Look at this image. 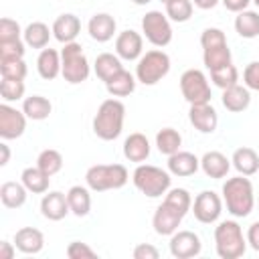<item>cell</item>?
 Here are the masks:
<instances>
[{
    "label": "cell",
    "instance_id": "1",
    "mask_svg": "<svg viewBox=\"0 0 259 259\" xmlns=\"http://www.w3.org/2000/svg\"><path fill=\"white\" fill-rule=\"evenodd\" d=\"M223 192V204L227 206V212L235 219H245L255 208V192L253 184L247 176L239 174L233 178H227V182L221 188Z\"/></svg>",
    "mask_w": 259,
    "mask_h": 259
},
{
    "label": "cell",
    "instance_id": "2",
    "mask_svg": "<svg viewBox=\"0 0 259 259\" xmlns=\"http://www.w3.org/2000/svg\"><path fill=\"white\" fill-rule=\"evenodd\" d=\"M123 119H125V105L119 99L109 97L101 101V105L97 107V113L93 117V134L103 142H111L119 138L123 130Z\"/></svg>",
    "mask_w": 259,
    "mask_h": 259
},
{
    "label": "cell",
    "instance_id": "3",
    "mask_svg": "<svg viewBox=\"0 0 259 259\" xmlns=\"http://www.w3.org/2000/svg\"><path fill=\"white\" fill-rule=\"evenodd\" d=\"M214 249L221 259H239L247 251V237L237 221L227 219L214 227Z\"/></svg>",
    "mask_w": 259,
    "mask_h": 259
},
{
    "label": "cell",
    "instance_id": "4",
    "mask_svg": "<svg viewBox=\"0 0 259 259\" xmlns=\"http://www.w3.org/2000/svg\"><path fill=\"white\" fill-rule=\"evenodd\" d=\"M130 180V172L123 164H95L85 172V184L93 192L123 188Z\"/></svg>",
    "mask_w": 259,
    "mask_h": 259
},
{
    "label": "cell",
    "instance_id": "5",
    "mask_svg": "<svg viewBox=\"0 0 259 259\" xmlns=\"http://www.w3.org/2000/svg\"><path fill=\"white\" fill-rule=\"evenodd\" d=\"M134 186L148 198H158L170 190L172 178L168 170H162L152 164H138V168L132 174Z\"/></svg>",
    "mask_w": 259,
    "mask_h": 259
},
{
    "label": "cell",
    "instance_id": "6",
    "mask_svg": "<svg viewBox=\"0 0 259 259\" xmlns=\"http://www.w3.org/2000/svg\"><path fill=\"white\" fill-rule=\"evenodd\" d=\"M89 73H91V65L83 53V47L77 40L63 45V49H61V75H63V79L71 85H77V83L87 81Z\"/></svg>",
    "mask_w": 259,
    "mask_h": 259
},
{
    "label": "cell",
    "instance_id": "7",
    "mask_svg": "<svg viewBox=\"0 0 259 259\" xmlns=\"http://www.w3.org/2000/svg\"><path fill=\"white\" fill-rule=\"evenodd\" d=\"M170 71V57L162 49L146 51L136 65V79L144 85H156Z\"/></svg>",
    "mask_w": 259,
    "mask_h": 259
},
{
    "label": "cell",
    "instance_id": "8",
    "mask_svg": "<svg viewBox=\"0 0 259 259\" xmlns=\"http://www.w3.org/2000/svg\"><path fill=\"white\" fill-rule=\"evenodd\" d=\"M180 91L190 105L210 103V97H212L208 79L200 69H186L180 75Z\"/></svg>",
    "mask_w": 259,
    "mask_h": 259
},
{
    "label": "cell",
    "instance_id": "9",
    "mask_svg": "<svg viewBox=\"0 0 259 259\" xmlns=\"http://www.w3.org/2000/svg\"><path fill=\"white\" fill-rule=\"evenodd\" d=\"M142 32L150 45L162 49V47L170 45V40H172L170 18L160 10H150L142 18Z\"/></svg>",
    "mask_w": 259,
    "mask_h": 259
},
{
    "label": "cell",
    "instance_id": "10",
    "mask_svg": "<svg viewBox=\"0 0 259 259\" xmlns=\"http://www.w3.org/2000/svg\"><path fill=\"white\" fill-rule=\"evenodd\" d=\"M192 212L194 219L202 225H212L221 219L223 212V198L212 192V190H202L196 194L194 202H192Z\"/></svg>",
    "mask_w": 259,
    "mask_h": 259
},
{
    "label": "cell",
    "instance_id": "11",
    "mask_svg": "<svg viewBox=\"0 0 259 259\" xmlns=\"http://www.w3.org/2000/svg\"><path fill=\"white\" fill-rule=\"evenodd\" d=\"M26 119L28 117L24 115V111H18L16 107L4 101L0 105V138L6 142L20 138L26 130Z\"/></svg>",
    "mask_w": 259,
    "mask_h": 259
},
{
    "label": "cell",
    "instance_id": "12",
    "mask_svg": "<svg viewBox=\"0 0 259 259\" xmlns=\"http://www.w3.org/2000/svg\"><path fill=\"white\" fill-rule=\"evenodd\" d=\"M170 255L176 259H190L200 255L202 251V243L200 237L194 231H176L174 235H170Z\"/></svg>",
    "mask_w": 259,
    "mask_h": 259
},
{
    "label": "cell",
    "instance_id": "13",
    "mask_svg": "<svg viewBox=\"0 0 259 259\" xmlns=\"http://www.w3.org/2000/svg\"><path fill=\"white\" fill-rule=\"evenodd\" d=\"M115 55L121 61H138L144 55V36L132 28L115 36Z\"/></svg>",
    "mask_w": 259,
    "mask_h": 259
},
{
    "label": "cell",
    "instance_id": "14",
    "mask_svg": "<svg viewBox=\"0 0 259 259\" xmlns=\"http://www.w3.org/2000/svg\"><path fill=\"white\" fill-rule=\"evenodd\" d=\"M182 219H184V217H182L174 206H170L168 202H162V204L156 208L154 217H152V227H154V231H156L158 235L170 237V235H174V233L178 231Z\"/></svg>",
    "mask_w": 259,
    "mask_h": 259
},
{
    "label": "cell",
    "instance_id": "15",
    "mask_svg": "<svg viewBox=\"0 0 259 259\" xmlns=\"http://www.w3.org/2000/svg\"><path fill=\"white\" fill-rule=\"evenodd\" d=\"M71 212L67 194L61 190H47L45 196L40 198V214L49 221H63Z\"/></svg>",
    "mask_w": 259,
    "mask_h": 259
},
{
    "label": "cell",
    "instance_id": "16",
    "mask_svg": "<svg viewBox=\"0 0 259 259\" xmlns=\"http://www.w3.org/2000/svg\"><path fill=\"white\" fill-rule=\"evenodd\" d=\"M188 121L200 134H212L219 125V115H217V109L210 103H198V105H190Z\"/></svg>",
    "mask_w": 259,
    "mask_h": 259
},
{
    "label": "cell",
    "instance_id": "17",
    "mask_svg": "<svg viewBox=\"0 0 259 259\" xmlns=\"http://www.w3.org/2000/svg\"><path fill=\"white\" fill-rule=\"evenodd\" d=\"M115 30H117V22H115V18H113L111 14H107V12H97V14H93V16L89 18V22H87V32H89V36H91L93 40H97V42H107V40H111L113 34H115Z\"/></svg>",
    "mask_w": 259,
    "mask_h": 259
},
{
    "label": "cell",
    "instance_id": "18",
    "mask_svg": "<svg viewBox=\"0 0 259 259\" xmlns=\"http://www.w3.org/2000/svg\"><path fill=\"white\" fill-rule=\"evenodd\" d=\"M14 245L24 255H36L45 247V235L34 227H22L14 233Z\"/></svg>",
    "mask_w": 259,
    "mask_h": 259
},
{
    "label": "cell",
    "instance_id": "19",
    "mask_svg": "<svg viewBox=\"0 0 259 259\" xmlns=\"http://www.w3.org/2000/svg\"><path fill=\"white\" fill-rule=\"evenodd\" d=\"M51 28H53V36H55L59 42L67 45V42H73V40L79 36V32H81V20H79L75 14L67 12V14L57 16Z\"/></svg>",
    "mask_w": 259,
    "mask_h": 259
},
{
    "label": "cell",
    "instance_id": "20",
    "mask_svg": "<svg viewBox=\"0 0 259 259\" xmlns=\"http://www.w3.org/2000/svg\"><path fill=\"white\" fill-rule=\"evenodd\" d=\"M200 168V158H196L192 152H184L178 150L176 154L168 156V172L172 176H192L196 174V170Z\"/></svg>",
    "mask_w": 259,
    "mask_h": 259
},
{
    "label": "cell",
    "instance_id": "21",
    "mask_svg": "<svg viewBox=\"0 0 259 259\" xmlns=\"http://www.w3.org/2000/svg\"><path fill=\"white\" fill-rule=\"evenodd\" d=\"M200 170H202L208 178L221 180V178H225V176L229 174V170H231V160H229L223 152L210 150V152H206V154L200 158Z\"/></svg>",
    "mask_w": 259,
    "mask_h": 259
},
{
    "label": "cell",
    "instance_id": "22",
    "mask_svg": "<svg viewBox=\"0 0 259 259\" xmlns=\"http://www.w3.org/2000/svg\"><path fill=\"white\" fill-rule=\"evenodd\" d=\"M221 101H223V107L231 113H241L249 107L251 103V91L245 87V85H233V87H227L223 89V95H221Z\"/></svg>",
    "mask_w": 259,
    "mask_h": 259
},
{
    "label": "cell",
    "instance_id": "23",
    "mask_svg": "<svg viewBox=\"0 0 259 259\" xmlns=\"http://www.w3.org/2000/svg\"><path fill=\"white\" fill-rule=\"evenodd\" d=\"M36 71L45 81H53L61 75V53L55 49H40L36 57Z\"/></svg>",
    "mask_w": 259,
    "mask_h": 259
},
{
    "label": "cell",
    "instance_id": "24",
    "mask_svg": "<svg viewBox=\"0 0 259 259\" xmlns=\"http://www.w3.org/2000/svg\"><path fill=\"white\" fill-rule=\"evenodd\" d=\"M123 156H125V160L136 162V164L146 162L148 156H150V142H148V138L144 134H140V132L130 134L123 140Z\"/></svg>",
    "mask_w": 259,
    "mask_h": 259
},
{
    "label": "cell",
    "instance_id": "25",
    "mask_svg": "<svg viewBox=\"0 0 259 259\" xmlns=\"http://www.w3.org/2000/svg\"><path fill=\"white\" fill-rule=\"evenodd\" d=\"M233 168L243 176H253L259 172V156L253 148H237L233 152Z\"/></svg>",
    "mask_w": 259,
    "mask_h": 259
},
{
    "label": "cell",
    "instance_id": "26",
    "mask_svg": "<svg viewBox=\"0 0 259 259\" xmlns=\"http://www.w3.org/2000/svg\"><path fill=\"white\" fill-rule=\"evenodd\" d=\"M89 186H71L67 190V200H69V208L75 217H87L91 210V194H89Z\"/></svg>",
    "mask_w": 259,
    "mask_h": 259
},
{
    "label": "cell",
    "instance_id": "27",
    "mask_svg": "<svg viewBox=\"0 0 259 259\" xmlns=\"http://www.w3.org/2000/svg\"><path fill=\"white\" fill-rule=\"evenodd\" d=\"M136 83H138L136 75H132L130 71L121 69L117 75H113V77L105 83V89H107V93H109L111 97H127V95L134 93Z\"/></svg>",
    "mask_w": 259,
    "mask_h": 259
},
{
    "label": "cell",
    "instance_id": "28",
    "mask_svg": "<svg viewBox=\"0 0 259 259\" xmlns=\"http://www.w3.org/2000/svg\"><path fill=\"white\" fill-rule=\"evenodd\" d=\"M20 182L26 186L28 192L32 194H45L49 190V184H51V176L45 174L38 166H28L22 170L20 174Z\"/></svg>",
    "mask_w": 259,
    "mask_h": 259
},
{
    "label": "cell",
    "instance_id": "29",
    "mask_svg": "<svg viewBox=\"0 0 259 259\" xmlns=\"http://www.w3.org/2000/svg\"><path fill=\"white\" fill-rule=\"evenodd\" d=\"M22 111H24V115H26L28 119H32V121H42V119H47V117L51 115L53 105H51V101H49L47 97H42V95H28V97L22 99Z\"/></svg>",
    "mask_w": 259,
    "mask_h": 259
},
{
    "label": "cell",
    "instance_id": "30",
    "mask_svg": "<svg viewBox=\"0 0 259 259\" xmlns=\"http://www.w3.org/2000/svg\"><path fill=\"white\" fill-rule=\"evenodd\" d=\"M26 196H28V190L22 182L8 180L0 186V200L6 208H20L26 202Z\"/></svg>",
    "mask_w": 259,
    "mask_h": 259
},
{
    "label": "cell",
    "instance_id": "31",
    "mask_svg": "<svg viewBox=\"0 0 259 259\" xmlns=\"http://www.w3.org/2000/svg\"><path fill=\"white\" fill-rule=\"evenodd\" d=\"M51 34H53V28H49V24L40 22V20H34L30 22L24 32H22V38L26 42V47H32V49H45L51 40Z\"/></svg>",
    "mask_w": 259,
    "mask_h": 259
},
{
    "label": "cell",
    "instance_id": "32",
    "mask_svg": "<svg viewBox=\"0 0 259 259\" xmlns=\"http://www.w3.org/2000/svg\"><path fill=\"white\" fill-rule=\"evenodd\" d=\"M121 69H123L121 59H119L117 55H113V53H101V55H97V59H95V63H93V71H95V75H97L103 83H107V81H109L113 75H117Z\"/></svg>",
    "mask_w": 259,
    "mask_h": 259
},
{
    "label": "cell",
    "instance_id": "33",
    "mask_svg": "<svg viewBox=\"0 0 259 259\" xmlns=\"http://www.w3.org/2000/svg\"><path fill=\"white\" fill-rule=\"evenodd\" d=\"M235 32L243 38H255L259 36V12L255 10H243L235 16Z\"/></svg>",
    "mask_w": 259,
    "mask_h": 259
},
{
    "label": "cell",
    "instance_id": "34",
    "mask_svg": "<svg viewBox=\"0 0 259 259\" xmlns=\"http://www.w3.org/2000/svg\"><path fill=\"white\" fill-rule=\"evenodd\" d=\"M202 63L208 71L221 69L225 65H231V49L229 45H219V47H210V49H202Z\"/></svg>",
    "mask_w": 259,
    "mask_h": 259
},
{
    "label": "cell",
    "instance_id": "35",
    "mask_svg": "<svg viewBox=\"0 0 259 259\" xmlns=\"http://www.w3.org/2000/svg\"><path fill=\"white\" fill-rule=\"evenodd\" d=\"M180 146H182V136L174 127H162L156 134V148H158L160 154L172 156L180 150Z\"/></svg>",
    "mask_w": 259,
    "mask_h": 259
},
{
    "label": "cell",
    "instance_id": "36",
    "mask_svg": "<svg viewBox=\"0 0 259 259\" xmlns=\"http://www.w3.org/2000/svg\"><path fill=\"white\" fill-rule=\"evenodd\" d=\"M36 166H38L45 174L55 176V174L61 172V168H63V156H61L59 150L47 148V150H42V152L38 154V158H36Z\"/></svg>",
    "mask_w": 259,
    "mask_h": 259
},
{
    "label": "cell",
    "instance_id": "37",
    "mask_svg": "<svg viewBox=\"0 0 259 259\" xmlns=\"http://www.w3.org/2000/svg\"><path fill=\"white\" fill-rule=\"evenodd\" d=\"M210 81L219 87V89H227V87H233L239 83V69L231 63V65H225L221 69H214L210 71Z\"/></svg>",
    "mask_w": 259,
    "mask_h": 259
},
{
    "label": "cell",
    "instance_id": "38",
    "mask_svg": "<svg viewBox=\"0 0 259 259\" xmlns=\"http://www.w3.org/2000/svg\"><path fill=\"white\" fill-rule=\"evenodd\" d=\"M164 202H168L170 206H174L182 217L192 208V196L186 188H170L164 196Z\"/></svg>",
    "mask_w": 259,
    "mask_h": 259
},
{
    "label": "cell",
    "instance_id": "39",
    "mask_svg": "<svg viewBox=\"0 0 259 259\" xmlns=\"http://www.w3.org/2000/svg\"><path fill=\"white\" fill-rule=\"evenodd\" d=\"M192 0H172L166 4V16L172 22H186L192 16Z\"/></svg>",
    "mask_w": 259,
    "mask_h": 259
},
{
    "label": "cell",
    "instance_id": "40",
    "mask_svg": "<svg viewBox=\"0 0 259 259\" xmlns=\"http://www.w3.org/2000/svg\"><path fill=\"white\" fill-rule=\"evenodd\" d=\"M24 79H4L0 81V95L6 103L24 99Z\"/></svg>",
    "mask_w": 259,
    "mask_h": 259
},
{
    "label": "cell",
    "instance_id": "41",
    "mask_svg": "<svg viewBox=\"0 0 259 259\" xmlns=\"http://www.w3.org/2000/svg\"><path fill=\"white\" fill-rule=\"evenodd\" d=\"M28 67L24 59H0V75L4 79H24Z\"/></svg>",
    "mask_w": 259,
    "mask_h": 259
},
{
    "label": "cell",
    "instance_id": "42",
    "mask_svg": "<svg viewBox=\"0 0 259 259\" xmlns=\"http://www.w3.org/2000/svg\"><path fill=\"white\" fill-rule=\"evenodd\" d=\"M22 32H24V30H20V24H18L14 18L4 16V18L0 20V42H6V40H18Z\"/></svg>",
    "mask_w": 259,
    "mask_h": 259
},
{
    "label": "cell",
    "instance_id": "43",
    "mask_svg": "<svg viewBox=\"0 0 259 259\" xmlns=\"http://www.w3.org/2000/svg\"><path fill=\"white\" fill-rule=\"evenodd\" d=\"M24 47H26L24 38L0 42V59H22L24 57V51H26Z\"/></svg>",
    "mask_w": 259,
    "mask_h": 259
},
{
    "label": "cell",
    "instance_id": "44",
    "mask_svg": "<svg viewBox=\"0 0 259 259\" xmlns=\"http://www.w3.org/2000/svg\"><path fill=\"white\" fill-rule=\"evenodd\" d=\"M219 45H227V36L221 28H214V26H208L202 30L200 34V47L202 49H210V47H219Z\"/></svg>",
    "mask_w": 259,
    "mask_h": 259
},
{
    "label": "cell",
    "instance_id": "45",
    "mask_svg": "<svg viewBox=\"0 0 259 259\" xmlns=\"http://www.w3.org/2000/svg\"><path fill=\"white\" fill-rule=\"evenodd\" d=\"M67 257H69V259H95V257H97V251L91 249L87 243L71 241V243L67 245Z\"/></svg>",
    "mask_w": 259,
    "mask_h": 259
},
{
    "label": "cell",
    "instance_id": "46",
    "mask_svg": "<svg viewBox=\"0 0 259 259\" xmlns=\"http://www.w3.org/2000/svg\"><path fill=\"white\" fill-rule=\"evenodd\" d=\"M243 81L249 91L259 93V61H251L243 71Z\"/></svg>",
    "mask_w": 259,
    "mask_h": 259
},
{
    "label": "cell",
    "instance_id": "47",
    "mask_svg": "<svg viewBox=\"0 0 259 259\" xmlns=\"http://www.w3.org/2000/svg\"><path fill=\"white\" fill-rule=\"evenodd\" d=\"M160 251L150 243H140L134 249V259H158Z\"/></svg>",
    "mask_w": 259,
    "mask_h": 259
},
{
    "label": "cell",
    "instance_id": "48",
    "mask_svg": "<svg viewBox=\"0 0 259 259\" xmlns=\"http://www.w3.org/2000/svg\"><path fill=\"white\" fill-rule=\"evenodd\" d=\"M245 237H247V245H249L253 251L259 253V221H255L253 225H249Z\"/></svg>",
    "mask_w": 259,
    "mask_h": 259
},
{
    "label": "cell",
    "instance_id": "49",
    "mask_svg": "<svg viewBox=\"0 0 259 259\" xmlns=\"http://www.w3.org/2000/svg\"><path fill=\"white\" fill-rule=\"evenodd\" d=\"M223 2V6L229 10V12H243V10H247V6L251 4V0H221Z\"/></svg>",
    "mask_w": 259,
    "mask_h": 259
},
{
    "label": "cell",
    "instance_id": "50",
    "mask_svg": "<svg viewBox=\"0 0 259 259\" xmlns=\"http://www.w3.org/2000/svg\"><path fill=\"white\" fill-rule=\"evenodd\" d=\"M16 255V245L8 241H0V259H14Z\"/></svg>",
    "mask_w": 259,
    "mask_h": 259
},
{
    "label": "cell",
    "instance_id": "51",
    "mask_svg": "<svg viewBox=\"0 0 259 259\" xmlns=\"http://www.w3.org/2000/svg\"><path fill=\"white\" fill-rule=\"evenodd\" d=\"M10 162V148L6 144V140L0 144V166H6Z\"/></svg>",
    "mask_w": 259,
    "mask_h": 259
},
{
    "label": "cell",
    "instance_id": "52",
    "mask_svg": "<svg viewBox=\"0 0 259 259\" xmlns=\"http://www.w3.org/2000/svg\"><path fill=\"white\" fill-rule=\"evenodd\" d=\"M192 4L196 8H200V10H210V8H214L219 4V0H192Z\"/></svg>",
    "mask_w": 259,
    "mask_h": 259
},
{
    "label": "cell",
    "instance_id": "53",
    "mask_svg": "<svg viewBox=\"0 0 259 259\" xmlns=\"http://www.w3.org/2000/svg\"><path fill=\"white\" fill-rule=\"evenodd\" d=\"M134 4H138V6H146V4H150L152 0H132Z\"/></svg>",
    "mask_w": 259,
    "mask_h": 259
},
{
    "label": "cell",
    "instance_id": "54",
    "mask_svg": "<svg viewBox=\"0 0 259 259\" xmlns=\"http://www.w3.org/2000/svg\"><path fill=\"white\" fill-rule=\"evenodd\" d=\"M251 2H253V4H255V6L259 8V0H251Z\"/></svg>",
    "mask_w": 259,
    "mask_h": 259
},
{
    "label": "cell",
    "instance_id": "55",
    "mask_svg": "<svg viewBox=\"0 0 259 259\" xmlns=\"http://www.w3.org/2000/svg\"><path fill=\"white\" fill-rule=\"evenodd\" d=\"M160 2H162V4H168V2H172V0H160Z\"/></svg>",
    "mask_w": 259,
    "mask_h": 259
},
{
    "label": "cell",
    "instance_id": "56",
    "mask_svg": "<svg viewBox=\"0 0 259 259\" xmlns=\"http://www.w3.org/2000/svg\"><path fill=\"white\" fill-rule=\"evenodd\" d=\"M257 206H259V202H257Z\"/></svg>",
    "mask_w": 259,
    "mask_h": 259
}]
</instances>
